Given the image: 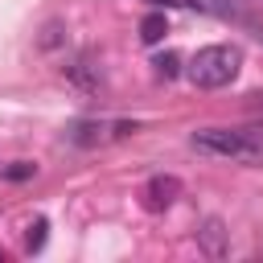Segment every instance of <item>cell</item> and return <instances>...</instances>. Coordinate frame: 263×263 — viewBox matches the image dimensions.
<instances>
[{"label":"cell","mask_w":263,"mask_h":263,"mask_svg":"<svg viewBox=\"0 0 263 263\" xmlns=\"http://www.w3.org/2000/svg\"><path fill=\"white\" fill-rule=\"evenodd\" d=\"M193 148L205 156H222V160H263V140H255L251 132H234V127H201L193 132Z\"/></svg>","instance_id":"obj_1"},{"label":"cell","mask_w":263,"mask_h":263,"mask_svg":"<svg viewBox=\"0 0 263 263\" xmlns=\"http://www.w3.org/2000/svg\"><path fill=\"white\" fill-rule=\"evenodd\" d=\"M238 66H242V53L234 45H205L189 62V82L201 90H218L238 78Z\"/></svg>","instance_id":"obj_2"},{"label":"cell","mask_w":263,"mask_h":263,"mask_svg":"<svg viewBox=\"0 0 263 263\" xmlns=\"http://www.w3.org/2000/svg\"><path fill=\"white\" fill-rule=\"evenodd\" d=\"M144 210H152V214H160V210H168L177 197H181V181L173 177V173H160V177H152L148 185H144Z\"/></svg>","instance_id":"obj_3"},{"label":"cell","mask_w":263,"mask_h":263,"mask_svg":"<svg viewBox=\"0 0 263 263\" xmlns=\"http://www.w3.org/2000/svg\"><path fill=\"white\" fill-rule=\"evenodd\" d=\"M197 242H201V251H205L210 259H222V255H230V238H226V226H222L218 218H205V222H201V230H197Z\"/></svg>","instance_id":"obj_4"},{"label":"cell","mask_w":263,"mask_h":263,"mask_svg":"<svg viewBox=\"0 0 263 263\" xmlns=\"http://www.w3.org/2000/svg\"><path fill=\"white\" fill-rule=\"evenodd\" d=\"M164 33H168V21H164V12H148V16L140 21V41H144V45H156Z\"/></svg>","instance_id":"obj_5"},{"label":"cell","mask_w":263,"mask_h":263,"mask_svg":"<svg viewBox=\"0 0 263 263\" xmlns=\"http://www.w3.org/2000/svg\"><path fill=\"white\" fill-rule=\"evenodd\" d=\"M103 132H107V123L82 119V123H74V127H70V140H74V144H99V140H107Z\"/></svg>","instance_id":"obj_6"},{"label":"cell","mask_w":263,"mask_h":263,"mask_svg":"<svg viewBox=\"0 0 263 263\" xmlns=\"http://www.w3.org/2000/svg\"><path fill=\"white\" fill-rule=\"evenodd\" d=\"M45 230H49V222H45V218H33V222H29V234H25V247H29V251H41V247H45Z\"/></svg>","instance_id":"obj_7"},{"label":"cell","mask_w":263,"mask_h":263,"mask_svg":"<svg viewBox=\"0 0 263 263\" xmlns=\"http://www.w3.org/2000/svg\"><path fill=\"white\" fill-rule=\"evenodd\" d=\"M152 66H156V74H160V78H173V74H177V53H160Z\"/></svg>","instance_id":"obj_8"},{"label":"cell","mask_w":263,"mask_h":263,"mask_svg":"<svg viewBox=\"0 0 263 263\" xmlns=\"http://www.w3.org/2000/svg\"><path fill=\"white\" fill-rule=\"evenodd\" d=\"M152 8H197L201 0H148Z\"/></svg>","instance_id":"obj_9"},{"label":"cell","mask_w":263,"mask_h":263,"mask_svg":"<svg viewBox=\"0 0 263 263\" xmlns=\"http://www.w3.org/2000/svg\"><path fill=\"white\" fill-rule=\"evenodd\" d=\"M29 173H33V164H29V160H16V164L8 168V177H12V181H21V177H29Z\"/></svg>","instance_id":"obj_10"}]
</instances>
